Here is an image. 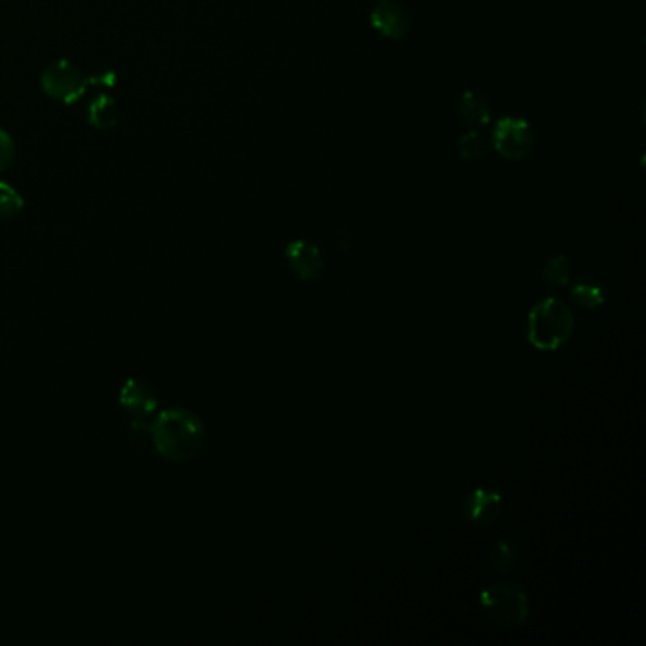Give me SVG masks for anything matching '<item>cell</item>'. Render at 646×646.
Returning <instances> with one entry per match:
<instances>
[{
  "label": "cell",
  "mask_w": 646,
  "mask_h": 646,
  "mask_svg": "<svg viewBox=\"0 0 646 646\" xmlns=\"http://www.w3.org/2000/svg\"><path fill=\"white\" fill-rule=\"evenodd\" d=\"M152 444L165 461L184 465L203 451L207 432L198 413L171 408L160 413L150 425Z\"/></svg>",
  "instance_id": "1"
},
{
  "label": "cell",
  "mask_w": 646,
  "mask_h": 646,
  "mask_svg": "<svg viewBox=\"0 0 646 646\" xmlns=\"http://www.w3.org/2000/svg\"><path fill=\"white\" fill-rule=\"evenodd\" d=\"M575 330L569 306L557 298L535 304L527 317V340L540 353H554L567 345Z\"/></svg>",
  "instance_id": "2"
},
{
  "label": "cell",
  "mask_w": 646,
  "mask_h": 646,
  "mask_svg": "<svg viewBox=\"0 0 646 646\" xmlns=\"http://www.w3.org/2000/svg\"><path fill=\"white\" fill-rule=\"evenodd\" d=\"M480 607L489 622L503 629L521 628L531 616L527 593L508 582H497L484 588L480 593Z\"/></svg>",
  "instance_id": "3"
},
{
  "label": "cell",
  "mask_w": 646,
  "mask_h": 646,
  "mask_svg": "<svg viewBox=\"0 0 646 646\" xmlns=\"http://www.w3.org/2000/svg\"><path fill=\"white\" fill-rule=\"evenodd\" d=\"M42 91L63 105L78 103L90 88V78L69 59H57L44 67L40 74Z\"/></svg>",
  "instance_id": "4"
},
{
  "label": "cell",
  "mask_w": 646,
  "mask_h": 646,
  "mask_svg": "<svg viewBox=\"0 0 646 646\" xmlns=\"http://www.w3.org/2000/svg\"><path fill=\"white\" fill-rule=\"evenodd\" d=\"M495 150L512 162L527 158L535 148V133L527 120L518 116L501 118L493 131Z\"/></svg>",
  "instance_id": "5"
},
{
  "label": "cell",
  "mask_w": 646,
  "mask_h": 646,
  "mask_svg": "<svg viewBox=\"0 0 646 646\" xmlns=\"http://www.w3.org/2000/svg\"><path fill=\"white\" fill-rule=\"evenodd\" d=\"M120 406L126 410L127 415L133 419V425L141 427L154 412L158 410V396L154 389L137 377H129L118 396Z\"/></svg>",
  "instance_id": "6"
},
{
  "label": "cell",
  "mask_w": 646,
  "mask_h": 646,
  "mask_svg": "<svg viewBox=\"0 0 646 646\" xmlns=\"http://www.w3.org/2000/svg\"><path fill=\"white\" fill-rule=\"evenodd\" d=\"M285 256H287L288 268L300 281L311 283L323 275V252L315 243L306 239L292 241L285 249Z\"/></svg>",
  "instance_id": "7"
},
{
  "label": "cell",
  "mask_w": 646,
  "mask_h": 646,
  "mask_svg": "<svg viewBox=\"0 0 646 646\" xmlns=\"http://www.w3.org/2000/svg\"><path fill=\"white\" fill-rule=\"evenodd\" d=\"M503 514V497L501 493L487 489V487H476L470 491L463 503V516L474 525H491L501 518Z\"/></svg>",
  "instance_id": "8"
},
{
  "label": "cell",
  "mask_w": 646,
  "mask_h": 646,
  "mask_svg": "<svg viewBox=\"0 0 646 646\" xmlns=\"http://www.w3.org/2000/svg\"><path fill=\"white\" fill-rule=\"evenodd\" d=\"M370 23L379 35L391 40L404 38L410 29L408 12L395 0L379 2L370 14Z\"/></svg>",
  "instance_id": "9"
},
{
  "label": "cell",
  "mask_w": 646,
  "mask_h": 646,
  "mask_svg": "<svg viewBox=\"0 0 646 646\" xmlns=\"http://www.w3.org/2000/svg\"><path fill=\"white\" fill-rule=\"evenodd\" d=\"M571 300L580 309L595 311V309L605 306L607 292L597 279H593L592 275H582L571 287Z\"/></svg>",
  "instance_id": "10"
},
{
  "label": "cell",
  "mask_w": 646,
  "mask_h": 646,
  "mask_svg": "<svg viewBox=\"0 0 646 646\" xmlns=\"http://www.w3.org/2000/svg\"><path fill=\"white\" fill-rule=\"evenodd\" d=\"M120 122V108L114 97H110L107 93H99L95 99H91L88 105V124L101 129V131H108L112 127L118 126Z\"/></svg>",
  "instance_id": "11"
},
{
  "label": "cell",
  "mask_w": 646,
  "mask_h": 646,
  "mask_svg": "<svg viewBox=\"0 0 646 646\" xmlns=\"http://www.w3.org/2000/svg\"><path fill=\"white\" fill-rule=\"evenodd\" d=\"M459 116L468 126H487L491 122V110L484 97L474 91H465L459 99Z\"/></svg>",
  "instance_id": "12"
},
{
  "label": "cell",
  "mask_w": 646,
  "mask_h": 646,
  "mask_svg": "<svg viewBox=\"0 0 646 646\" xmlns=\"http://www.w3.org/2000/svg\"><path fill=\"white\" fill-rule=\"evenodd\" d=\"M542 281L552 288L567 287L571 283V264L565 254L552 256L542 268Z\"/></svg>",
  "instance_id": "13"
},
{
  "label": "cell",
  "mask_w": 646,
  "mask_h": 646,
  "mask_svg": "<svg viewBox=\"0 0 646 646\" xmlns=\"http://www.w3.org/2000/svg\"><path fill=\"white\" fill-rule=\"evenodd\" d=\"M489 559H491V565L497 573L501 575H506L510 571H514L516 563H518V556H516V550L512 544H508L506 540H497L491 550H489Z\"/></svg>",
  "instance_id": "14"
},
{
  "label": "cell",
  "mask_w": 646,
  "mask_h": 646,
  "mask_svg": "<svg viewBox=\"0 0 646 646\" xmlns=\"http://www.w3.org/2000/svg\"><path fill=\"white\" fill-rule=\"evenodd\" d=\"M23 207L25 199L18 190L12 184L0 180V220L16 218L23 211Z\"/></svg>",
  "instance_id": "15"
},
{
  "label": "cell",
  "mask_w": 646,
  "mask_h": 646,
  "mask_svg": "<svg viewBox=\"0 0 646 646\" xmlns=\"http://www.w3.org/2000/svg\"><path fill=\"white\" fill-rule=\"evenodd\" d=\"M485 152H487V143H485L484 135H480L478 131H470L465 137H461L459 154L463 160H478L484 156Z\"/></svg>",
  "instance_id": "16"
},
{
  "label": "cell",
  "mask_w": 646,
  "mask_h": 646,
  "mask_svg": "<svg viewBox=\"0 0 646 646\" xmlns=\"http://www.w3.org/2000/svg\"><path fill=\"white\" fill-rule=\"evenodd\" d=\"M14 160H16V143L12 135L0 127V175L10 169Z\"/></svg>",
  "instance_id": "17"
}]
</instances>
